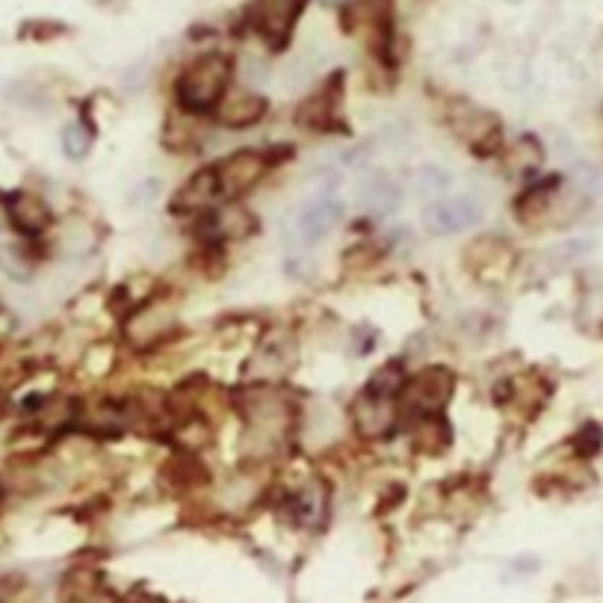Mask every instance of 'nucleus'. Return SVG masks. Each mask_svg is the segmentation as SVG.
I'll use <instances>...</instances> for the list:
<instances>
[{
	"label": "nucleus",
	"instance_id": "24",
	"mask_svg": "<svg viewBox=\"0 0 603 603\" xmlns=\"http://www.w3.org/2000/svg\"><path fill=\"white\" fill-rule=\"evenodd\" d=\"M447 186H450V174L438 169V166H423L418 172V195L430 198V202L444 198Z\"/></svg>",
	"mask_w": 603,
	"mask_h": 603
},
{
	"label": "nucleus",
	"instance_id": "10",
	"mask_svg": "<svg viewBox=\"0 0 603 603\" xmlns=\"http://www.w3.org/2000/svg\"><path fill=\"white\" fill-rule=\"evenodd\" d=\"M7 219L24 237H36L51 226L53 214L41 195L21 190V193H12L10 202H7Z\"/></svg>",
	"mask_w": 603,
	"mask_h": 603
},
{
	"label": "nucleus",
	"instance_id": "15",
	"mask_svg": "<svg viewBox=\"0 0 603 603\" xmlns=\"http://www.w3.org/2000/svg\"><path fill=\"white\" fill-rule=\"evenodd\" d=\"M264 113H266L264 98L255 93H245V89L226 95L222 104H219V110H216L219 122L226 124V128H231V131L252 128V124H257L261 119H264Z\"/></svg>",
	"mask_w": 603,
	"mask_h": 603
},
{
	"label": "nucleus",
	"instance_id": "26",
	"mask_svg": "<svg viewBox=\"0 0 603 603\" xmlns=\"http://www.w3.org/2000/svg\"><path fill=\"white\" fill-rule=\"evenodd\" d=\"M603 444V430L598 426V423H586L583 430H580V435H577V447H580V453L583 456H592V453L601 450Z\"/></svg>",
	"mask_w": 603,
	"mask_h": 603
},
{
	"label": "nucleus",
	"instance_id": "21",
	"mask_svg": "<svg viewBox=\"0 0 603 603\" xmlns=\"http://www.w3.org/2000/svg\"><path fill=\"white\" fill-rule=\"evenodd\" d=\"M506 255V245L501 240H494V237H482L477 243H471L468 249V255H465V264H471L477 273H485L491 266H497Z\"/></svg>",
	"mask_w": 603,
	"mask_h": 603
},
{
	"label": "nucleus",
	"instance_id": "14",
	"mask_svg": "<svg viewBox=\"0 0 603 603\" xmlns=\"http://www.w3.org/2000/svg\"><path fill=\"white\" fill-rule=\"evenodd\" d=\"M559 190H563V181H559V178H547L542 184L530 186L527 193L518 195V202H515V216H518V222H523V226L530 228L539 226V222H547Z\"/></svg>",
	"mask_w": 603,
	"mask_h": 603
},
{
	"label": "nucleus",
	"instance_id": "23",
	"mask_svg": "<svg viewBox=\"0 0 603 603\" xmlns=\"http://www.w3.org/2000/svg\"><path fill=\"white\" fill-rule=\"evenodd\" d=\"M0 269L15 281H31L33 278V261L19 245H0Z\"/></svg>",
	"mask_w": 603,
	"mask_h": 603
},
{
	"label": "nucleus",
	"instance_id": "4",
	"mask_svg": "<svg viewBox=\"0 0 603 603\" xmlns=\"http://www.w3.org/2000/svg\"><path fill=\"white\" fill-rule=\"evenodd\" d=\"M482 216L485 210L473 195H450V198H435L423 207V226L435 237H453L480 226Z\"/></svg>",
	"mask_w": 603,
	"mask_h": 603
},
{
	"label": "nucleus",
	"instance_id": "17",
	"mask_svg": "<svg viewBox=\"0 0 603 603\" xmlns=\"http://www.w3.org/2000/svg\"><path fill=\"white\" fill-rule=\"evenodd\" d=\"M399 184L388 174H370L367 184L361 190V202L373 210V214L385 216L390 210H397L399 205Z\"/></svg>",
	"mask_w": 603,
	"mask_h": 603
},
{
	"label": "nucleus",
	"instance_id": "19",
	"mask_svg": "<svg viewBox=\"0 0 603 603\" xmlns=\"http://www.w3.org/2000/svg\"><path fill=\"white\" fill-rule=\"evenodd\" d=\"M335 107H338V95L323 89V93L311 95L307 101H302V107H299L297 113V122L302 124V128H311V131H326V128H331V122H335Z\"/></svg>",
	"mask_w": 603,
	"mask_h": 603
},
{
	"label": "nucleus",
	"instance_id": "11",
	"mask_svg": "<svg viewBox=\"0 0 603 603\" xmlns=\"http://www.w3.org/2000/svg\"><path fill=\"white\" fill-rule=\"evenodd\" d=\"M340 216H343V205L335 195H317L314 202H307L302 207V214L297 216V234L305 243H319L323 237L338 226Z\"/></svg>",
	"mask_w": 603,
	"mask_h": 603
},
{
	"label": "nucleus",
	"instance_id": "20",
	"mask_svg": "<svg viewBox=\"0 0 603 603\" xmlns=\"http://www.w3.org/2000/svg\"><path fill=\"white\" fill-rule=\"evenodd\" d=\"M406 385V370L399 361H388V364H382V367L367 378V394L382 399H397L399 390Z\"/></svg>",
	"mask_w": 603,
	"mask_h": 603
},
{
	"label": "nucleus",
	"instance_id": "1",
	"mask_svg": "<svg viewBox=\"0 0 603 603\" xmlns=\"http://www.w3.org/2000/svg\"><path fill=\"white\" fill-rule=\"evenodd\" d=\"M237 409L243 414L249 435L255 444L276 447L278 441L287 438V432L297 420V406L290 402L287 394L276 388H249L234 397Z\"/></svg>",
	"mask_w": 603,
	"mask_h": 603
},
{
	"label": "nucleus",
	"instance_id": "12",
	"mask_svg": "<svg viewBox=\"0 0 603 603\" xmlns=\"http://www.w3.org/2000/svg\"><path fill=\"white\" fill-rule=\"evenodd\" d=\"M62 603H122V598L104 583L101 574L93 568H74L72 574L62 577L60 586Z\"/></svg>",
	"mask_w": 603,
	"mask_h": 603
},
{
	"label": "nucleus",
	"instance_id": "3",
	"mask_svg": "<svg viewBox=\"0 0 603 603\" xmlns=\"http://www.w3.org/2000/svg\"><path fill=\"white\" fill-rule=\"evenodd\" d=\"M453 390H456V376L450 367H423L418 376L406 378V385L399 390V409L414 418H430V414H441L444 406L450 402Z\"/></svg>",
	"mask_w": 603,
	"mask_h": 603
},
{
	"label": "nucleus",
	"instance_id": "2",
	"mask_svg": "<svg viewBox=\"0 0 603 603\" xmlns=\"http://www.w3.org/2000/svg\"><path fill=\"white\" fill-rule=\"evenodd\" d=\"M231 60L226 53H205V57H195L186 65L181 77H178V104L184 107L186 113H207L222 104L226 98L228 83H231Z\"/></svg>",
	"mask_w": 603,
	"mask_h": 603
},
{
	"label": "nucleus",
	"instance_id": "9",
	"mask_svg": "<svg viewBox=\"0 0 603 603\" xmlns=\"http://www.w3.org/2000/svg\"><path fill=\"white\" fill-rule=\"evenodd\" d=\"M453 128L459 133L465 143L471 145L480 157H489L491 152L501 148V124L485 110L477 107H465L459 116H453Z\"/></svg>",
	"mask_w": 603,
	"mask_h": 603
},
{
	"label": "nucleus",
	"instance_id": "25",
	"mask_svg": "<svg viewBox=\"0 0 603 603\" xmlns=\"http://www.w3.org/2000/svg\"><path fill=\"white\" fill-rule=\"evenodd\" d=\"M539 164H542V148H539V143H535L532 136H521V140L515 143V148H511L509 166L515 172L530 174Z\"/></svg>",
	"mask_w": 603,
	"mask_h": 603
},
{
	"label": "nucleus",
	"instance_id": "16",
	"mask_svg": "<svg viewBox=\"0 0 603 603\" xmlns=\"http://www.w3.org/2000/svg\"><path fill=\"white\" fill-rule=\"evenodd\" d=\"M205 226V234L210 240V245L222 243V240H240V237L252 234L255 231V219L252 214L240 205H228L222 207L219 214H210Z\"/></svg>",
	"mask_w": 603,
	"mask_h": 603
},
{
	"label": "nucleus",
	"instance_id": "13",
	"mask_svg": "<svg viewBox=\"0 0 603 603\" xmlns=\"http://www.w3.org/2000/svg\"><path fill=\"white\" fill-rule=\"evenodd\" d=\"M219 195V178H216V166L210 169H198V172L186 181L172 198L174 214H198L214 205Z\"/></svg>",
	"mask_w": 603,
	"mask_h": 603
},
{
	"label": "nucleus",
	"instance_id": "7",
	"mask_svg": "<svg viewBox=\"0 0 603 603\" xmlns=\"http://www.w3.org/2000/svg\"><path fill=\"white\" fill-rule=\"evenodd\" d=\"M174 326V307L166 299H148L133 311L124 326V335L133 347H152L157 340H164L169 335V328Z\"/></svg>",
	"mask_w": 603,
	"mask_h": 603
},
{
	"label": "nucleus",
	"instance_id": "27",
	"mask_svg": "<svg viewBox=\"0 0 603 603\" xmlns=\"http://www.w3.org/2000/svg\"><path fill=\"white\" fill-rule=\"evenodd\" d=\"M0 503H3V489H0Z\"/></svg>",
	"mask_w": 603,
	"mask_h": 603
},
{
	"label": "nucleus",
	"instance_id": "18",
	"mask_svg": "<svg viewBox=\"0 0 603 603\" xmlns=\"http://www.w3.org/2000/svg\"><path fill=\"white\" fill-rule=\"evenodd\" d=\"M414 447L423 456H438L450 447V426L441 414H430V418H418L414 426Z\"/></svg>",
	"mask_w": 603,
	"mask_h": 603
},
{
	"label": "nucleus",
	"instance_id": "5",
	"mask_svg": "<svg viewBox=\"0 0 603 603\" xmlns=\"http://www.w3.org/2000/svg\"><path fill=\"white\" fill-rule=\"evenodd\" d=\"M269 169V157L255 148H243L226 157L222 164L216 166V178H219V195L226 198H240L252 186L261 184V178Z\"/></svg>",
	"mask_w": 603,
	"mask_h": 603
},
{
	"label": "nucleus",
	"instance_id": "8",
	"mask_svg": "<svg viewBox=\"0 0 603 603\" xmlns=\"http://www.w3.org/2000/svg\"><path fill=\"white\" fill-rule=\"evenodd\" d=\"M302 3L305 0H255L252 21H255L257 33L266 41L281 45L290 36V31H293V24H297Z\"/></svg>",
	"mask_w": 603,
	"mask_h": 603
},
{
	"label": "nucleus",
	"instance_id": "22",
	"mask_svg": "<svg viewBox=\"0 0 603 603\" xmlns=\"http://www.w3.org/2000/svg\"><path fill=\"white\" fill-rule=\"evenodd\" d=\"M62 154L69 157V160H83L89 148H93V131L86 128L83 122H69L62 128Z\"/></svg>",
	"mask_w": 603,
	"mask_h": 603
},
{
	"label": "nucleus",
	"instance_id": "6",
	"mask_svg": "<svg viewBox=\"0 0 603 603\" xmlns=\"http://www.w3.org/2000/svg\"><path fill=\"white\" fill-rule=\"evenodd\" d=\"M349 418H352L355 432L367 441H385L397 430V406H394V399L373 397L367 390H361L359 397L352 399Z\"/></svg>",
	"mask_w": 603,
	"mask_h": 603
}]
</instances>
